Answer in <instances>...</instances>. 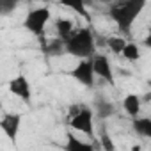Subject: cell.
<instances>
[{"label":"cell","mask_w":151,"mask_h":151,"mask_svg":"<svg viewBox=\"0 0 151 151\" xmlns=\"http://www.w3.org/2000/svg\"><path fill=\"white\" fill-rule=\"evenodd\" d=\"M89 60H91V68H93L94 77H100V78L107 80L110 86L116 84L114 71H112V64H110V60H109L107 55H103V53H94L93 57H89Z\"/></svg>","instance_id":"5b68a950"},{"label":"cell","mask_w":151,"mask_h":151,"mask_svg":"<svg viewBox=\"0 0 151 151\" xmlns=\"http://www.w3.org/2000/svg\"><path fill=\"white\" fill-rule=\"evenodd\" d=\"M7 87H9V93L14 94L16 98L23 100L25 103L30 101V98H32V91H30V84H29V80H27L25 75H16L14 78L9 80Z\"/></svg>","instance_id":"ba28073f"},{"label":"cell","mask_w":151,"mask_h":151,"mask_svg":"<svg viewBox=\"0 0 151 151\" xmlns=\"http://www.w3.org/2000/svg\"><path fill=\"white\" fill-rule=\"evenodd\" d=\"M71 77L86 87H93L94 86V73H93V68H91V60L89 59L80 60L71 69Z\"/></svg>","instance_id":"52a82bcc"},{"label":"cell","mask_w":151,"mask_h":151,"mask_svg":"<svg viewBox=\"0 0 151 151\" xmlns=\"http://www.w3.org/2000/svg\"><path fill=\"white\" fill-rule=\"evenodd\" d=\"M64 151H94V146L91 142H84V140L77 139L73 133H68Z\"/></svg>","instance_id":"30bf717a"},{"label":"cell","mask_w":151,"mask_h":151,"mask_svg":"<svg viewBox=\"0 0 151 151\" xmlns=\"http://www.w3.org/2000/svg\"><path fill=\"white\" fill-rule=\"evenodd\" d=\"M101 146H103L105 151H116V144H114V140H112L107 133L101 135Z\"/></svg>","instance_id":"e0dca14e"},{"label":"cell","mask_w":151,"mask_h":151,"mask_svg":"<svg viewBox=\"0 0 151 151\" xmlns=\"http://www.w3.org/2000/svg\"><path fill=\"white\" fill-rule=\"evenodd\" d=\"M146 7V0H126V2H117L110 7L109 16L114 20L117 29L124 34H130L132 25Z\"/></svg>","instance_id":"6da1fadb"},{"label":"cell","mask_w":151,"mask_h":151,"mask_svg":"<svg viewBox=\"0 0 151 151\" xmlns=\"http://www.w3.org/2000/svg\"><path fill=\"white\" fill-rule=\"evenodd\" d=\"M132 126L140 137H144V139L151 137V119L149 117H135Z\"/></svg>","instance_id":"7c38bea8"},{"label":"cell","mask_w":151,"mask_h":151,"mask_svg":"<svg viewBox=\"0 0 151 151\" xmlns=\"http://www.w3.org/2000/svg\"><path fill=\"white\" fill-rule=\"evenodd\" d=\"M64 52L73 57H78L80 60L93 57L96 53V43L91 29H80L77 32H73L64 41Z\"/></svg>","instance_id":"7a4b0ae2"},{"label":"cell","mask_w":151,"mask_h":151,"mask_svg":"<svg viewBox=\"0 0 151 151\" xmlns=\"http://www.w3.org/2000/svg\"><path fill=\"white\" fill-rule=\"evenodd\" d=\"M107 46H109V50L112 52V53H116V55H121V52H123V48H124V45L128 43L123 36H110V37H107Z\"/></svg>","instance_id":"5bb4252c"},{"label":"cell","mask_w":151,"mask_h":151,"mask_svg":"<svg viewBox=\"0 0 151 151\" xmlns=\"http://www.w3.org/2000/svg\"><path fill=\"white\" fill-rule=\"evenodd\" d=\"M55 29H57V36L60 41H66L71 34H73V22L69 18H59L55 22Z\"/></svg>","instance_id":"8fae6325"},{"label":"cell","mask_w":151,"mask_h":151,"mask_svg":"<svg viewBox=\"0 0 151 151\" xmlns=\"http://www.w3.org/2000/svg\"><path fill=\"white\" fill-rule=\"evenodd\" d=\"M132 151H142V147H140V146H139V144H135V146H133V147H132Z\"/></svg>","instance_id":"ac0fdd59"},{"label":"cell","mask_w":151,"mask_h":151,"mask_svg":"<svg viewBox=\"0 0 151 151\" xmlns=\"http://www.w3.org/2000/svg\"><path fill=\"white\" fill-rule=\"evenodd\" d=\"M48 20H50V9H48L46 6H45V7L30 9V11L25 14L23 29H25L27 32H30L32 36H43Z\"/></svg>","instance_id":"3957f363"},{"label":"cell","mask_w":151,"mask_h":151,"mask_svg":"<svg viewBox=\"0 0 151 151\" xmlns=\"http://www.w3.org/2000/svg\"><path fill=\"white\" fill-rule=\"evenodd\" d=\"M43 50H45L48 55H52V57L60 55V53H64V41H60V39H52V41L45 43Z\"/></svg>","instance_id":"2e32d148"},{"label":"cell","mask_w":151,"mask_h":151,"mask_svg":"<svg viewBox=\"0 0 151 151\" xmlns=\"http://www.w3.org/2000/svg\"><path fill=\"white\" fill-rule=\"evenodd\" d=\"M0 14H4V4H2V0H0Z\"/></svg>","instance_id":"d6986e66"},{"label":"cell","mask_w":151,"mask_h":151,"mask_svg":"<svg viewBox=\"0 0 151 151\" xmlns=\"http://www.w3.org/2000/svg\"><path fill=\"white\" fill-rule=\"evenodd\" d=\"M140 107H142V100L139 94H126L123 100V109L130 117H139L140 114Z\"/></svg>","instance_id":"9c48e42d"},{"label":"cell","mask_w":151,"mask_h":151,"mask_svg":"<svg viewBox=\"0 0 151 151\" xmlns=\"http://www.w3.org/2000/svg\"><path fill=\"white\" fill-rule=\"evenodd\" d=\"M93 110L87 109V107H82L75 112L69 119V126L73 130H77L80 133H86L87 137H93L94 135V128H93Z\"/></svg>","instance_id":"277c9868"},{"label":"cell","mask_w":151,"mask_h":151,"mask_svg":"<svg viewBox=\"0 0 151 151\" xmlns=\"http://www.w3.org/2000/svg\"><path fill=\"white\" fill-rule=\"evenodd\" d=\"M121 55H123L126 60L135 62V60L140 59V48H139L135 43H126L124 48H123V52H121Z\"/></svg>","instance_id":"9a60e30c"},{"label":"cell","mask_w":151,"mask_h":151,"mask_svg":"<svg viewBox=\"0 0 151 151\" xmlns=\"http://www.w3.org/2000/svg\"><path fill=\"white\" fill-rule=\"evenodd\" d=\"M20 124H22V116L16 112H9L0 119V130L4 132V135L14 144L20 133Z\"/></svg>","instance_id":"8992f818"},{"label":"cell","mask_w":151,"mask_h":151,"mask_svg":"<svg viewBox=\"0 0 151 151\" xmlns=\"http://www.w3.org/2000/svg\"><path fill=\"white\" fill-rule=\"evenodd\" d=\"M94 112H96V116H98L100 119H107V117L114 116L116 109H114V105H112L110 101L100 100V101H96V105H94Z\"/></svg>","instance_id":"4fadbf2b"}]
</instances>
